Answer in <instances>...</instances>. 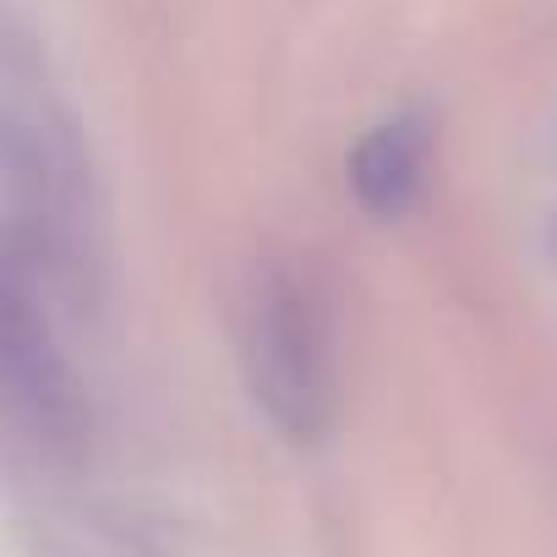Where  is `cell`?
<instances>
[{"label": "cell", "mask_w": 557, "mask_h": 557, "mask_svg": "<svg viewBox=\"0 0 557 557\" xmlns=\"http://www.w3.org/2000/svg\"><path fill=\"white\" fill-rule=\"evenodd\" d=\"M246 383L257 410L290 443H318L339 416L334 312L318 278L296 262H273L251 290Z\"/></svg>", "instance_id": "6da1fadb"}, {"label": "cell", "mask_w": 557, "mask_h": 557, "mask_svg": "<svg viewBox=\"0 0 557 557\" xmlns=\"http://www.w3.org/2000/svg\"><path fill=\"white\" fill-rule=\"evenodd\" d=\"M0 399L39 432L77 426V383L34 301L0 273Z\"/></svg>", "instance_id": "7a4b0ae2"}, {"label": "cell", "mask_w": 557, "mask_h": 557, "mask_svg": "<svg viewBox=\"0 0 557 557\" xmlns=\"http://www.w3.org/2000/svg\"><path fill=\"white\" fill-rule=\"evenodd\" d=\"M432 170V121L421 110H405L383 126H372L350 153V191L372 219H399L421 197Z\"/></svg>", "instance_id": "3957f363"}]
</instances>
